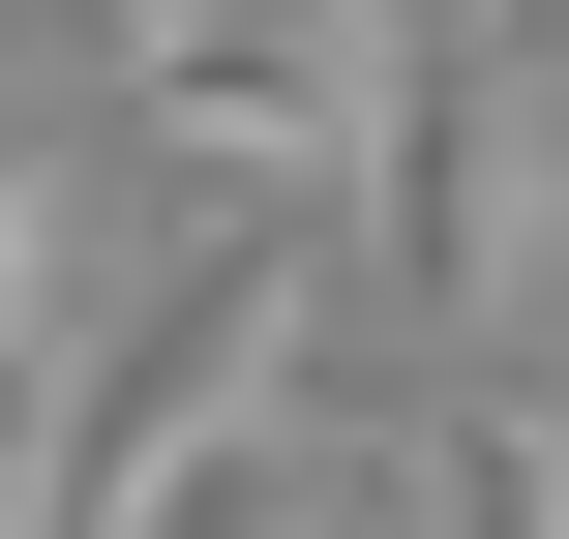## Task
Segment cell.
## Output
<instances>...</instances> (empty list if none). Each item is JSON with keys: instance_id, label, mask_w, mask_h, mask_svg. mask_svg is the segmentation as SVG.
Returning <instances> with one entry per match:
<instances>
[{"instance_id": "6da1fadb", "label": "cell", "mask_w": 569, "mask_h": 539, "mask_svg": "<svg viewBox=\"0 0 569 539\" xmlns=\"http://www.w3.org/2000/svg\"><path fill=\"white\" fill-rule=\"evenodd\" d=\"M120 120L210 180H360L390 150V0H120Z\"/></svg>"}, {"instance_id": "7a4b0ae2", "label": "cell", "mask_w": 569, "mask_h": 539, "mask_svg": "<svg viewBox=\"0 0 569 539\" xmlns=\"http://www.w3.org/2000/svg\"><path fill=\"white\" fill-rule=\"evenodd\" d=\"M510 90H540L510 0H390V150H360L390 300H510Z\"/></svg>"}, {"instance_id": "3957f363", "label": "cell", "mask_w": 569, "mask_h": 539, "mask_svg": "<svg viewBox=\"0 0 569 539\" xmlns=\"http://www.w3.org/2000/svg\"><path fill=\"white\" fill-rule=\"evenodd\" d=\"M120 539H300V390H240V420H210V450H180Z\"/></svg>"}, {"instance_id": "277c9868", "label": "cell", "mask_w": 569, "mask_h": 539, "mask_svg": "<svg viewBox=\"0 0 569 539\" xmlns=\"http://www.w3.org/2000/svg\"><path fill=\"white\" fill-rule=\"evenodd\" d=\"M420 539H569V420H450L420 450Z\"/></svg>"}, {"instance_id": "5b68a950", "label": "cell", "mask_w": 569, "mask_h": 539, "mask_svg": "<svg viewBox=\"0 0 569 539\" xmlns=\"http://www.w3.org/2000/svg\"><path fill=\"white\" fill-rule=\"evenodd\" d=\"M0 539H60V330H0Z\"/></svg>"}, {"instance_id": "8992f818", "label": "cell", "mask_w": 569, "mask_h": 539, "mask_svg": "<svg viewBox=\"0 0 569 539\" xmlns=\"http://www.w3.org/2000/svg\"><path fill=\"white\" fill-rule=\"evenodd\" d=\"M0 330H60V180L0 150Z\"/></svg>"}, {"instance_id": "52a82bcc", "label": "cell", "mask_w": 569, "mask_h": 539, "mask_svg": "<svg viewBox=\"0 0 569 539\" xmlns=\"http://www.w3.org/2000/svg\"><path fill=\"white\" fill-rule=\"evenodd\" d=\"M510 30H540V60H569V0H510Z\"/></svg>"}, {"instance_id": "ba28073f", "label": "cell", "mask_w": 569, "mask_h": 539, "mask_svg": "<svg viewBox=\"0 0 569 539\" xmlns=\"http://www.w3.org/2000/svg\"><path fill=\"white\" fill-rule=\"evenodd\" d=\"M540 330H569V270H540Z\"/></svg>"}]
</instances>
